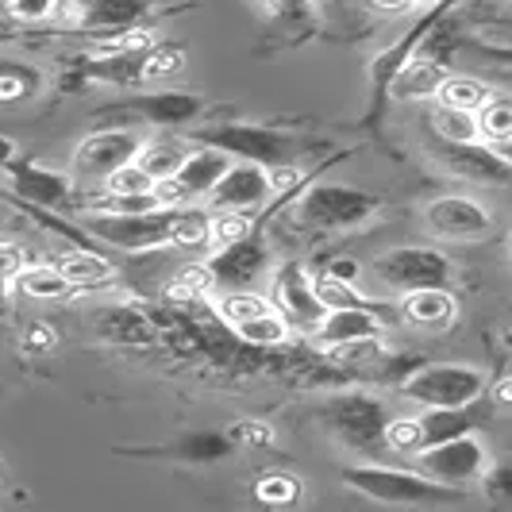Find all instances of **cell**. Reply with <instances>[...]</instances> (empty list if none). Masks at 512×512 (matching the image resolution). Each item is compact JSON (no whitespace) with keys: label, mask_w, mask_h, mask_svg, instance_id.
<instances>
[{"label":"cell","mask_w":512,"mask_h":512,"mask_svg":"<svg viewBox=\"0 0 512 512\" xmlns=\"http://www.w3.org/2000/svg\"><path fill=\"white\" fill-rule=\"evenodd\" d=\"M343 482L389 505H455L462 501L459 486H443L420 470H389V466H347Z\"/></svg>","instance_id":"6da1fadb"},{"label":"cell","mask_w":512,"mask_h":512,"mask_svg":"<svg viewBox=\"0 0 512 512\" xmlns=\"http://www.w3.org/2000/svg\"><path fill=\"white\" fill-rule=\"evenodd\" d=\"M178 220V208H151V212H112L97 208L85 216L89 235H97L104 243L120 247V251H154L170 243V231Z\"/></svg>","instance_id":"7a4b0ae2"},{"label":"cell","mask_w":512,"mask_h":512,"mask_svg":"<svg viewBox=\"0 0 512 512\" xmlns=\"http://www.w3.org/2000/svg\"><path fill=\"white\" fill-rule=\"evenodd\" d=\"M405 397L424 405V409H455V405H474L486 393V374L478 366H459V362H439V366H420L405 382Z\"/></svg>","instance_id":"3957f363"},{"label":"cell","mask_w":512,"mask_h":512,"mask_svg":"<svg viewBox=\"0 0 512 512\" xmlns=\"http://www.w3.org/2000/svg\"><path fill=\"white\" fill-rule=\"evenodd\" d=\"M378 205L382 201L374 193H362L351 185H316L297 205V224L312 231H347L359 228L366 216H374Z\"/></svg>","instance_id":"277c9868"},{"label":"cell","mask_w":512,"mask_h":512,"mask_svg":"<svg viewBox=\"0 0 512 512\" xmlns=\"http://www.w3.org/2000/svg\"><path fill=\"white\" fill-rule=\"evenodd\" d=\"M374 278L389 289H432V285H451L455 270H451V258L432 251V247H397V251H385L382 258H374Z\"/></svg>","instance_id":"5b68a950"},{"label":"cell","mask_w":512,"mask_h":512,"mask_svg":"<svg viewBox=\"0 0 512 512\" xmlns=\"http://www.w3.org/2000/svg\"><path fill=\"white\" fill-rule=\"evenodd\" d=\"M486 470H489V451L474 432L443 439L436 447H424V451H420V474L436 478L443 486L462 489V486H470V482H482Z\"/></svg>","instance_id":"8992f818"},{"label":"cell","mask_w":512,"mask_h":512,"mask_svg":"<svg viewBox=\"0 0 512 512\" xmlns=\"http://www.w3.org/2000/svg\"><path fill=\"white\" fill-rule=\"evenodd\" d=\"M424 224L436 239H447V243H478L493 231V216L474 197L451 193V197H436L424 208Z\"/></svg>","instance_id":"52a82bcc"},{"label":"cell","mask_w":512,"mask_h":512,"mask_svg":"<svg viewBox=\"0 0 512 512\" xmlns=\"http://www.w3.org/2000/svg\"><path fill=\"white\" fill-rule=\"evenodd\" d=\"M208 147H224L228 154H243L251 162H262V166H285L297 147L285 139V135H274L266 128H243V124H228V128H208L197 135Z\"/></svg>","instance_id":"ba28073f"},{"label":"cell","mask_w":512,"mask_h":512,"mask_svg":"<svg viewBox=\"0 0 512 512\" xmlns=\"http://www.w3.org/2000/svg\"><path fill=\"white\" fill-rule=\"evenodd\" d=\"M274 197V185H270V170L262 162H231L228 174L212 185L208 201L216 208H228V212H258Z\"/></svg>","instance_id":"9c48e42d"},{"label":"cell","mask_w":512,"mask_h":512,"mask_svg":"<svg viewBox=\"0 0 512 512\" xmlns=\"http://www.w3.org/2000/svg\"><path fill=\"white\" fill-rule=\"evenodd\" d=\"M139 135L135 131H97V135H89L81 147H77V174L89 181H108L120 166H128V162H135V154H139Z\"/></svg>","instance_id":"30bf717a"},{"label":"cell","mask_w":512,"mask_h":512,"mask_svg":"<svg viewBox=\"0 0 512 512\" xmlns=\"http://www.w3.org/2000/svg\"><path fill=\"white\" fill-rule=\"evenodd\" d=\"M385 409L378 397L366 393H347L332 401V428L339 439H347L351 447H374L385 436ZM385 443V439H382Z\"/></svg>","instance_id":"8fae6325"},{"label":"cell","mask_w":512,"mask_h":512,"mask_svg":"<svg viewBox=\"0 0 512 512\" xmlns=\"http://www.w3.org/2000/svg\"><path fill=\"white\" fill-rule=\"evenodd\" d=\"M436 158L455 174V178L478 181V185H509L512 181V166L501 158L497 147H486V143H439Z\"/></svg>","instance_id":"7c38bea8"},{"label":"cell","mask_w":512,"mask_h":512,"mask_svg":"<svg viewBox=\"0 0 512 512\" xmlns=\"http://www.w3.org/2000/svg\"><path fill=\"white\" fill-rule=\"evenodd\" d=\"M8 181H12V193L20 197V205H31V208H70V193H74V185L66 174H58V170H43V166H35V162H16L12 170H8Z\"/></svg>","instance_id":"4fadbf2b"},{"label":"cell","mask_w":512,"mask_h":512,"mask_svg":"<svg viewBox=\"0 0 512 512\" xmlns=\"http://www.w3.org/2000/svg\"><path fill=\"white\" fill-rule=\"evenodd\" d=\"M262 266H266V247L255 239V231L247 239L231 243V247L212 251V262H208L212 282L220 289H247L262 274Z\"/></svg>","instance_id":"5bb4252c"},{"label":"cell","mask_w":512,"mask_h":512,"mask_svg":"<svg viewBox=\"0 0 512 512\" xmlns=\"http://www.w3.org/2000/svg\"><path fill=\"white\" fill-rule=\"evenodd\" d=\"M274 297H278V305H282L297 324H308V328H316V324L328 316L324 301L316 297L312 278L305 274V266H297V262H285L282 270L274 274Z\"/></svg>","instance_id":"9a60e30c"},{"label":"cell","mask_w":512,"mask_h":512,"mask_svg":"<svg viewBox=\"0 0 512 512\" xmlns=\"http://www.w3.org/2000/svg\"><path fill=\"white\" fill-rule=\"evenodd\" d=\"M401 316L416 324V328H428V332H447L459 316V305L451 297L447 285H432V289H412L401 301Z\"/></svg>","instance_id":"2e32d148"},{"label":"cell","mask_w":512,"mask_h":512,"mask_svg":"<svg viewBox=\"0 0 512 512\" xmlns=\"http://www.w3.org/2000/svg\"><path fill=\"white\" fill-rule=\"evenodd\" d=\"M374 335H382V320L374 308H328V316L316 324V339L324 347H343Z\"/></svg>","instance_id":"e0dca14e"},{"label":"cell","mask_w":512,"mask_h":512,"mask_svg":"<svg viewBox=\"0 0 512 512\" xmlns=\"http://www.w3.org/2000/svg\"><path fill=\"white\" fill-rule=\"evenodd\" d=\"M124 108L158 124V128H174V124L197 120L205 112V101L193 93H151V97H131V101H124Z\"/></svg>","instance_id":"ac0fdd59"},{"label":"cell","mask_w":512,"mask_h":512,"mask_svg":"<svg viewBox=\"0 0 512 512\" xmlns=\"http://www.w3.org/2000/svg\"><path fill=\"white\" fill-rule=\"evenodd\" d=\"M231 166V154L224 147H197V151H189V158L181 162V170L174 174L178 185L185 189V197L193 201V197H208L212 193V185L228 174Z\"/></svg>","instance_id":"d6986e66"},{"label":"cell","mask_w":512,"mask_h":512,"mask_svg":"<svg viewBox=\"0 0 512 512\" xmlns=\"http://www.w3.org/2000/svg\"><path fill=\"white\" fill-rule=\"evenodd\" d=\"M189 139H181V135H170V131H162V135H154L151 143H143L139 154H135V162L151 174L154 181L162 178H174L181 170V162L189 158Z\"/></svg>","instance_id":"ffe728a7"},{"label":"cell","mask_w":512,"mask_h":512,"mask_svg":"<svg viewBox=\"0 0 512 512\" xmlns=\"http://www.w3.org/2000/svg\"><path fill=\"white\" fill-rule=\"evenodd\" d=\"M443 77L447 74H443V66L436 58H412L393 74V97L397 101H428V97L439 93Z\"/></svg>","instance_id":"44dd1931"},{"label":"cell","mask_w":512,"mask_h":512,"mask_svg":"<svg viewBox=\"0 0 512 512\" xmlns=\"http://www.w3.org/2000/svg\"><path fill=\"white\" fill-rule=\"evenodd\" d=\"M420 424H424V447H436L443 439L474 432L482 424V409H478V401L474 405H455V409H428L420 416Z\"/></svg>","instance_id":"7402d4cb"},{"label":"cell","mask_w":512,"mask_h":512,"mask_svg":"<svg viewBox=\"0 0 512 512\" xmlns=\"http://www.w3.org/2000/svg\"><path fill=\"white\" fill-rule=\"evenodd\" d=\"M147 0H85L81 20L85 27H112V31H128L143 16Z\"/></svg>","instance_id":"603a6c76"},{"label":"cell","mask_w":512,"mask_h":512,"mask_svg":"<svg viewBox=\"0 0 512 512\" xmlns=\"http://www.w3.org/2000/svg\"><path fill=\"white\" fill-rule=\"evenodd\" d=\"M489 89L482 77H470V74H447L443 85H439L436 101L439 104H451V108H462V112H478L482 104L489 101Z\"/></svg>","instance_id":"cb8c5ba5"},{"label":"cell","mask_w":512,"mask_h":512,"mask_svg":"<svg viewBox=\"0 0 512 512\" xmlns=\"http://www.w3.org/2000/svg\"><path fill=\"white\" fill-rule=\"evenodd\" d=\"M478 135L489 147L512 139V93H489V101L478 108Z\"/></svg>","instance_id":"d4e9b609"},{"label":"cell","mask_w":512,"mask_h":512,"mask_svg":"<svg viewBox=\"0 0 512 512\" xmlns=\"http://www.w3.org/2000/svg\"><path fill=\"white\" fill-rule=\"evenodd\" d=\"M58 270L74 282V289H85V285H104L108 278H112L108 258L93 255L89 247H85V251H66V255L58 258Z\"/></svg>","instance_id":"484cf974"},{"label":"cell","mask_w":512,"mask_h":512,"mask_svg":"<svg viewBox=\"0 0 512 512\" xmlns=\"http://www.w3.org/2000/svg\"><path fill=\"white\" fill-rule=\"evenodd\" d=\"M432 131L439 135V143H474L478 135V112H462L451 104H436L432 112Z\"/></svg>","instance_id":"4316f807"},{"label":"cell","mask_w":512,"mask_h":512,"mask_svg":"<svg viewBox=\"0 0 512 512\" xmlns=\"http://www.w3.org/2000/svg\"><path fill=\"white\" fill-rule=\"evenodd\" d=\"M16 285H20V293L39 297V301H58V297H70L74 293V282L58 266H31V270H24L16 278Z\"/></svg>","instance_id":"83f0119b"},{"label":"cell","mask_w":512,"mask_h":512,"mask_svg":"<svg viewBox=\"0 0 512 512\" xmlns=\"http://www.w3.org/2000/svg\"><path fill=\"white\" fill-rule=\"evenodd\" d=\"M270 308L274 305H270L262 293H255V289H224L216 312H220V320H228L231 328H239V324L255 320V316H262V312H270Z\"/></svg>","instance_id":"f1b7e54d"},{"label":"cell","mask_w":512,"mask_h":512,"mask_svg":"<svg viewBox=\"0 0 512 512\" xmlns=\"http://www.w3.org/2000/svg\"><path fill=\"white\" fill-rule=\"evenodd\" d=\"M212 239V216L201 212V208H178V220H174V231H170V243L174 247H208Z\"/></svg>","instance_id":"f546056e"},{"label":"cell","mask_w":512,"mask_h":512,"mask_svg":"<svg viewBox=\"0 0 512 512\" xmlns=\"http://www.w3.org/2000/svg\"><path fill=\"white\" fill-rule=\"evenodd\" d=\"M235 332H239L243 343H255V347H278V343H285V335H289V320L270 308V312H262V316H255V320L239 324Z\"/></svg>","instance_id":"4dcf8cb0"},{"label":"cell","mask_w":512,"mask_h":512,"mask_svg":"<svg viewBox=\"0 0 512 512\" xmlns=\"http://www.w3.org/2000/svg\"><path fill=\"white\" fill-rule=\"evenodd\" d=\"M385 447L397 451V455H420L424 451V424L420 416H397V420H385Z\"/></svg>","instance_id":"1f68e13d"},{"label":"cell","mask_w":512,"mask_h":512,"mask_svg":"<svg viewBox=\"0 0 512 512\" xmlns=\"http://www.w3.org/2000/svg\"><path fill=\"white\" fill-rule=\"evenodd\" d=\"M251 216L247 212H228V208H216V216H212V239H208V247L212 251H220V247H231V243H239V239H247L251 235Z\"/></svg>","instance_id":"d6a6232c"},{"label":"cell","mask_w":512,"mask_h":512,"mask_svg":"<svg viewBox=\"0 0 512 512\" xmlns=\"http://www.w3.org/2000/svg\"><path fill=\"white\" fill-rule=\"evenodd\" d=\"M312 285H316V297L324 301V308H370L366 297L355 293V285L335 278V274H320V278H312Z\"/></svg>","instance_id":"836d02e7"},{"label":"cell","mask_w":512,"mask_h":512,"mask_svg":"<svg viewBox=\"0 0 512 512\" xmlns=\"http://www.w3.org/2000/svg\"><path fill=\"white\" fill-rule=\"evenodd\" d=\"M104 189H108V197H139V193H154V178L139 162H128L104 181Z\"/></svg>","instance_id":"e575fe53"},{"label":"cell","mask_w":512,"mask_h":512,"mask_svg":"<svg viewBox=\"0 0 512 512\" xmlns=\"http://www.w3.org/2000/svg\"><path fill=\"white\" fill-rule=\"evenodd\" d=\"M212 289H216L212 270H208V266H189L178 282L166 289V297H174V301H193V297H208Z\"/></svg>","instance_id":"d590c367"},{"label":"cell","mask_w":512,"mask_h":512,"mask_svg":"<svg viewBox=\"0 0 512 512\" xmlns=\"http://www.w3.org/2000/svg\"><path fill=\"white\" fill-rule=\"evenodd\" d=\"M297 493H301V486L289 474H262L258 478V501H266V505H293Z\"/></svg>","instance_id":"8d00e7d4"},{"label":"cell","mask_w":512,"mask_h":512,"mask_svg":"<svg viewBox=\"0 0 512 512\" xmlns=\"http://www.w3.org/2000/svg\"><path fill=\"white\" fill-rule=\"evenodd\" d=\"M181 70V51L178 47H158V51L143 54V81H162V77Z\"/></svg>","instance_id":"74e56055"},{"label":"cell","mask_w":512,"mask_h":512,"mask_svg":"<svg viewBox=\"0 0 512 512\" xmlns=\"http://www.w3.org/2000/svg\"><path fill=\"white\" fill-rule=\"evenodd\" d=\"M54 8H58V0H4V12L20 24H43L54 16Z\"/></svg>","instance_id":"f35d334b"},{"label":"cell","mask_w":512,"mask_h":512,"mask_svg":"<svg viewBox=\"0 0 512 512\" xmlns=\"http://www.w3.org/2000/svg\"><path fill=\"white\" fill-rule=\"evenodd\" d=\"M482 482H486L489 501H497V505H512V459L489 466L486 474H482Z\"/></svg>","instance_id":"ab89813d"},{"label":"cell","mask_w":512,"mask_h":512,"mask_svg":"<svg viewBox=\"0 0 512 512\" xmlns=\"http://www.w3.org/2000/svg\"><path fill=\"white\" fill-rule=\"evenodd\" d=\"M20 274H24V247L0 243V282H16Z\"/></svg>","instance_id":"60d3db41"},{"label":"cell","mask_w":512,"mask_h":512,"mask_svg":"<svg viewBox=\"0 0 512 512\" xmlns=\"http://www.w3.org/2000/svg\"><path fill=\"white\" fill-rule=\"evenodd\" d=\"M278 20H308V0H258Z\"/></svg>","instance_id":"b9f144b4"},{"label":"cell","mask_w":512,"mask_h":512,"mask_svg":"<svg viewBox=\"0 0 512 512\" xmlns=\"http://www.w3.org/2000/svg\"><path fill=\"white\" fill-rule=\"evenodd\" d=\"M305 181V170H297V166H270V185H274V197H282V193H289L293 185H301Z\"/></svg>","instance_id":"7bdbcfd3"},{"label":"cell","mask_w":512,"mask_h":512,"mask_svg":"<svg viewBox=\"0 0 512 512\" xmlns=\"http://www.w3.org/2000/svg\"><path fill=\"white\" fill-rule=\"evenodd\" d=\"M235 439H243V447H266V443H274V432H270L266 424L243 420V424L235 428Z\"/></svg>","instance_id":"ee69618b"},{"label":"cell","mask_w":512,"mask_h":512,"mask_svg":"<svg viewBox=\"0 0 512 512\" xmlns=\"http://www.w3.org/2000/svg\"><path fill=\"white\" fill-rule=\"evenodd\" d=\"M374 12H385V16H401V12H409L416 0H366Z\"/></svg>","instance_id":"f6af8a7d"},{"label":"cell","mask_w":512,"mask_h":512,"mask_svg":"<svg viewBox=\"0 0 512 512\" xmlns=\"http://www.w3.org/2000/svg\"><path fill=\"white\" fill-rule=\"evenodd\" d=\"M328 274L343 278V282H355V278H359V262H351V258H339V262H332V270H328Z\"/></svg>","instance_id":"bcb514c9"},{"label":"cell","mask_w":512,"mask_h":512,"mask_svg":"<svg viewBox=\"0 0 512 512\" xmlns=\"http://www.w3.org/2000/svg\"><path fill=\"white\" fill-rule=\"evenodd\" d=\"M51 343H54V332H47V324H35L27 332V347H51Z\"/></svg>","instance_id":"7dc6e473"},{"label":"cell","mask_w":512,"mask_h":512,"mask_svg":"<svg viewBox=\"0 0 512 512\" xmlns=\"http://www.w3.org/2000/svg\"><path fill=\"white\" fill-rule=\"evenodd\" d=\"M493 397H497L501 405H512V374H505L501 382L493 385Z\"/></svg>","instance_id":"c3c4849f"},{"label":"cell","mask_w":512,"mask_h":512,"mask_svg":"<svg viewBox=\"0 0 512 512\" xmlns=\"http://www.w3.org/2000/svg\"><path fill=\"white\" fill-rule=\"evenodd\" d=\"M12 151H16V147H12V139H4V135H0V166H4V162H12Z\"/></svg>","instance_id":"681fc988"},{"label":"cell","mask_w":512,"mask_h":512,"mask_svg":"<svg viewBox=\"0 0 512 512\" xmlns=\"http://www.w3.org/2000/svg\"><path fill=\"white\" fill-rule=\"evenodd\" d=\"M497 151H501V158L512 166V139H509V143H497Z\"/></svg>","instance_id":"f907efd6"},{"label":"cell","mask_w":512,"mask_h":512,"mask_svg":"<svg viewBox=\"0 0 512 512\" xmlns=\"http://www.w3.org/2000/svg\"><path fill=\"white\" fill-rule=\"evenodd\" d=\"M4 285H8V282H0V316L8 312V293H4Z\"/></svg>","instance_id":"816d5d0a"},{"label":"cell","mask_w":512,"mask_h":512,"mask_svg":"<svg viewBox=\"0 0 512 512\" xmlns=\"http://www.w3.org/2000/svg\"><path fill=\"white\" fill-rule=\"evenodd\" d=\"M416 4H432V8H439V4H447V0H416Z\"/></svg>","instance_id":"f5cc1de1"},{"label":"cell","mask_w":512,"mask_h":512,"mask_svg":"<svg viewBox=\"0 0 512 512\" xmlns=\"http://www.w3.org/2000/svg\"><path fill=\"white\" fill-rule=\"evenodd\" d=\"M4 39H8V35H4V31H0V43H4Z\"/></svg>","instance_id":"db71d44e"},{"label":"cell","mask_w":512,"mask_h":512,"mask_svg":"<svg viewBox=\"0 0 512 512\" xmlns=\"http://www.w3.org/2000/svg\"><path fill=\"white\" fill-rule=\"evenodd\" d=\"M509 343H512V332H509Z\"/></svg>","instance_id":"11a10c76"}]
</instances>
